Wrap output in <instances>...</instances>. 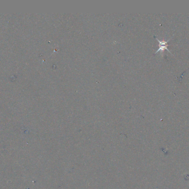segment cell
<instances>
[{"mask_svg":"<svg viewBox=\"0 0 189 189\" xmlns=\"http://www.w3.org/2000/svg\"><path fill=\"white\" fill-rule=\"evenodd\" d=\"M157 40L158 42L159 43V49H158L157 52H155V53H157L159 51H164V49H166V50H167V51L169 52L170 53H171V52H170L169 50H168V49H167V46H168V45H167V42L169 41V39L167 41H160V40H159L158 39H157Z\"/></svg>","mask_w":189,"mask_h":189,"instance_id":"cell-1","label":"cell"}]
</instances>
